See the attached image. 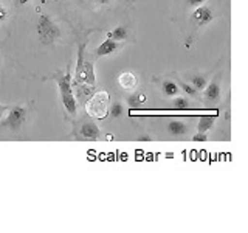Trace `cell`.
Returning <instances> with one entry per match:
<instances>
[{"instance_id":"6da1fadb","label":"cell","mask_w":248,"mask_h":233,"mask_svg":"<svg viewBox=\"0 0 248 233\" xmlns=\"http://www.w3.org/2000/svg\"><path fill=\"white\" fill-rule=\"evenodd\" d=\"M53 80L56 81L59 85L62 104H64L65 111L72 116H75L78 114V103L75 100L73 89H72V75H70L68 72L67 73H56V75H53Z\"/></svg>"},{"instance_id":"7a4b0ae2","label":"cell","mask_w":248,"mask_h":233,"mask_svg":"<svg viewBox=\"0 0 248 233\" xmlns=\"http://www.w3.org/2000/svg\"><path fill=\"white\" fill-rule=\"evenodd\" d=\"M37 36L42 45H53L62 37V31L50 16L42 14L37 20Z\"/></svg>"},{"instance_id":"3957f363","label":"cell","mask_w":248,"mask_h":233,"mask_svg":"<svg viewBox=\"0 0 248 233\" xmlns=\"http://www.w3.org/2000/svg\"><path fill=\"white\" fill-rule=\"evenodd\" d=\"M84 53H85V44H79V49H78L76 68H75V78H76V81H79L82 84L93 85L96 83L95 68H93L92 61H85Z\"/></svg>"},{"instance_id":"277c9868","label":"cell","mask_w":248,"mask_h":233,"mask_svg":"<svg viewBox=\"0 0 248 233\" xmlns=\"http://www.w3.org/2000/svg\"><path fill=\"white\" fill-rule=\"evenodd\" d=\"M107 103H108V95L106 92H99L89 101L87 112L92 116H96V118H104L107 114Z\"/></svg>"},{"instance_id":"5b68a950","label":"cell","mask_w":248,"mask_h":233,"mask_svg":"<svg viewBox=\"0 0 248 233\" xmlns=\"http://www.w3.org/2000/svg\"><path fill=\"white\" fill-rule=\"evenodd\" d=\"M25 120H27V109L20 104H17V106L10 109V112H8V116L5 120V124L11 131H19L23 126Z\"/></svg>"},{"instance_id":"8992f818","label":"cell","mask_w":248,"mask_h":233,"mask_svg":"<svg viewBox=\"0 0 248 233\" xmlns=\"http://www.w3.org/2000/svg\"><path fill=\"white\" fill-rule=\"evenodd\" d=\"M214 17H216V16H214L213 8L205 6V5L197 6L196 10H194V13L191 14V20L196 23L197 27L208 25V23H211L214 20Z\"/></svg>"},{"instance_id":"52a82bcc","label":"cell","mask_w":248,"mask_h":233,"mask_svg":"<svg viewBox=\"0 0 248 233\" xmlns=\"http://www.w3.org/2000/svg\"><path fill=\"white\" fill-rule=\"evenodd\" d=\"M101 135V131L96 126L95 121H84L81 126V137L84 140H98Z\"/></svg>"},{"instance_id":"ba28073f","label":"cell","mask_w":248,"mask_h":233,"mask_svg":"<svg viewBox=\"0 0 248 233\" xmlns=\"http://www.w3.org/2000/svg\"><path fill=\"white\" fill-rule=\"evenodd\" d=\"M121 47V42L118 41H112V39H106V41L103 44H99L96 47V56H108V54H112L115 53L116 50H118Z\"/></svg>"},{"instance_id":"9c48e42d","label":"cell","mask_w":248,"mask_h":233,"mask_svg":"<svg viewBox=\"0 0 248 233\" xmlns=\"http://www.w3.org/2000/svg\"><path fill=\"white\" fill-rule=\"evenodd\" d=\"M118 83L124 90H135L138 85V78L132 72H123L118 76Z\"/></svg>"},{"instance_id":"30bf717a","label":"cell","mask_w":248,"mask_h":233,"mask_svg":"<svg viewBox=\"0 0 248 233\" xmlns=\"http://www.w3.org/2000/svg\"><path fill=\"white\" fill-rule=\"evenodd\" d=\"M205 90V100L209 101V103H214V101H219L220 95H222V89H220V84L217 81H213L206 84Z\"/></svg>"},{"instance_id":"8fae6325","label":"cell","mask_w":248,"mask_h":233,"mask_svg":"<svg viewBox=\"0 0 248 233\" xmlns=\"http://www.w3.org/2000/svg\"><path fill=\"white\" fill-rule=\"evenodd\" d=\"M107 39H112V41H118V42H124V41H127V28L124 27V25H118V27H115L112 31H107L106 33Z\"/></svg>"},{"instance_id":"7c38bea8","label":"cell","mask_w":248,"mask_h":233,"mask_svg":"<svg viewBox=\"0 0 248 233\" xmlns=\"http://www.w3.org/2000/svg\"><path fill=\"white\" fill-rule=\"evenodd\" d=\"M166 131L169 132L170 135L180 137V135H185L186 132H188V126H186V124H185V123H182V121L174 120V121H169V123H168Z\"/></svg>"},{"instance_id":"4fadbf2b","label":"cell","mask_w":248,"mask_h":233,"mask_svg":"<svg viewBox=\"0 0 248 233\" xmlns=\"http://www.w3.org/2000/svg\"><path fill=\"white\" fill-rule=\"evenodd\" d=\"M161 92H163V95H165V97L174 98V97L178 95V93H180V87H178L177 83L166 80V81L161 83Z\"/></svg>"},{"instance_id":"5bb4252c","label":"cell","mask_w":248,"mask_h":233,"mask_svg":"<svg viewBox=\"0 0 248 233\" xmlns=\"http://www.w3.org/2000/svg\"><path fill=\"white\" fill-rule=\"evenodd\" d=\"M146 103V95L143 92H134L132 95L127 98V104L129 107H137V106H141Z\"/></svg>"},{"instance_id":"9a60e30c","label":"cell","mask_w":248,"mask_h":233,"mask_svg":"<svg viewBox=\"0 0 248 233\" xmlns=\"http://www.w3.org/2000/svg\"><path fill=\"white\" fill-rule=\"evenodd\" d=\"M214 123H216V116H202L197 123V129L202 132H206L214 126Z\"/></svg>"},{"instance_id":"2e32d148","label":"cell","mask_w":248,"mask_h":233,"mask_svg":"<svg viewBox=\"0 0 248 233\" xmlns=\"http://www.w3.org/2000/svg\"><path fill=\"white\" fill-rule=\"evenodd\" d=\"M206 78L203 75H194L191 76V85L196 90H203L206 87Z\"/></svg>"},{"instance_id":"e0dca14e","label":"cell","mask_w":248,"mask_h":233,"mask_svg":"<svg viewBox=\"0 0 248 233\" xmlns=\"http://www.w3.org/2000/svg\"><path fill=\"white\" fill-rule=\"evenodd\" d=\"M174 109L177 111H186V109H189V101L188 98H183V97H174Z\"/></svg>"},{"instance_id":"ac0fdd59","label":"cell","mask_w":248,"mask_h":233,"mask_svg":"<svg viewBox=\"0 0 248 233\" xmlns=\"http://www.w3.org/2000/svg\"><path fill=\"white\" fill-rule=\"evenodd\" d=\"M108 114H110L112 116H115V118H118V116H121L124 114V106L121 103H113Z\"/></svg>"},{"instance_id":"d6986e66","label":"cell","mask_w":248,"mask_h":233,"mask_svg":"<svg viewBox=\"0 0 248 233\" xmlns=\"http://www.w3.org/2000/svg\"><path fill=\"white\" fill-rule=\"evenodd\" d=\"M178 87H180V92H185L186 95H189V97H196L197 95V90L194 89L191 84L180 83V84H178Z\"/></svg>"},{"instance_id":"ffe728a7","label":"cell","mask_w":248,"mask_h":233,"mask_svg":"<svg viewBox=\"0 0 248 233\" xmlns=\"http://www.w3.org/2000/svg\"><path fill=\"white\" fill-rule=\"evenodd\" d=\"M192 140H194V142H206V140H208V135H206V132L199 131L197 134H194V135H192Z\"/></svg>"},{"instance_id":"44dd1931","label":"cell","mask_w":248,"mask_h":233,"mask_svg":"<svg viewBox=\"0 0 248 233\" xmlns=\"http://www.w3.org/2000/svg\"><path fill=\"white\" fill-rule=\"evenodd\" d=\"M87 2H90L92 5H96V6H106L112 2V0H87Z\"/></svg>"},{"instance_id":"7402d4cb","label":"cell","mask_w":248,"mask_h":233,"mask_svg":"<svg viewBox=\"0 0 248 233\" xmlns=\"http://www.w3.org/2000/svg\"><path fill=\"white\" fill-rule=\"evenodd\" d=\"M8 17V11H6V8L3 5H0V23H3Z\"/></svg>"},{"instance_id":"603a6c76","label":"cell","mask_w":248,"mask_h":233,"mask_svg":"<svg viewBox=\"0 0 248 233\" xmlns=\"http://www.w3.org/2000/svg\"><path fill=\"white\" fill-rule=\"evenodd\" d=\"M188 2V5L189 6H192V8H197V6H200V5H203L206 0H186Z\"/></svg>"},{"instance_id":"cb8c5ba5","label":"cell","mask_w":248,"mask_h":233,"mask_svg":"<svg viewBox=\"0 0 248 233\" xmlns=\"http://www.w3.org/2000/svg\"><path fill=\"white\" fill-rule=\"evenodd\" d=\"M14 2L17 3L19 6H22V5H27V3L30 2V0H14Z\"/></svg>"},{"instance_id":"d4e9b609","label":"cell","mask_w":248,"mask_h":233,"mask_svg":"<svg viewBox=\"0 0 248 233\" xmlns=\"http://www.w3.org/2000/svg\"><path fill=\"white\" fill-rule=\"evenodd\" d=\"M8 111V107L6 106H0V116L3 115V112H6Z\"/></svg>"}]
</instances>
